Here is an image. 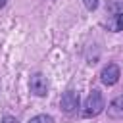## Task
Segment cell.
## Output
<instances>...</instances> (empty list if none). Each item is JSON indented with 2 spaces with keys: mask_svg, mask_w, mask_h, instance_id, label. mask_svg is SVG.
<instances>
[{
  "mask_svg": "<svg viewBox=\"0 0 123 123\" xmlns=\"http://www.w3.org/2000/svg\"><path fill=\"white\" fill-rule=\"evenodd\" d=\"M100 77H102V83H104V85L111 86V85H115V83L119 81V67H117L115 63H108V65L102 69Z\"/></svg>",
  "mask_w": 123,
  "mask_h": 123,
  "instance_id": "obj_4",
  "label": "cell"
},
{
  "mask_svg": "<svg viewBox=\"0 0 123 123\" xmlns=\"http://www.w3.org/2000/svg\"><path fill=\"white\" fill-rule=\"evenodd\" d=\"M77 108H79V94L75 90H67L62 96V110L65 113H75Z\"/></svg>",
  "mask_w": 123,
  "mask_h": 123,
  "instance_id": "obj_3",
  "label": "cell"
},
{
  "mask_svg": "<svg viewBox=\"0 0 123 123\" xmlns=\"http://www.w3.org/2000/svg\"><path fill=\"white\" fill-rule=\"evenodd\" d=\"M108 115L113 119H121L123 117V96H117L110 106H108Z\"/></svg>",
  "mask_w": 123,
  "mask_h": 123,
  "instance_id": "obj_5",
  "label": "cell"
},
{
  "mask_svg": "<svg viewBox=\"0 0 123 123\" xmlns=\"http://www.w3.org/2000/svg\"><path fill=\"white\" fill-rule=\"evenodd\" d=\"M2 123H17V121H15L13 117H4V121H2Z\"/></svg>",
  "mask_w": 123,
  "mask_h": 123,
  "instance_id": "obj_9",
  "label": "cell"
},
{
  "mask_svg": "<svg viewBox=\"0 0 123 123\" xmlns=\"http://www.w3.org/2000/svg\"><path fill=\"white\" fill-rule=\"evenodd\" d=\"M4 4H6V0H0V8H2V6H4Z\"/></svg>",
  "mask_w": 123,
  "mask_h": 123,
  "instance_id": "obj_10",
  "label": "cell"
},
{
  "mask_svg": "<svg viewBox=\"0 0 123 123\" xmlns=\"http://www.w3.org/2000/svg\"><path fill=\"white\" fill-rule=\"evenodd\" d=\"M83 4H85L88 10H94V8L98 6V0H83Z\"/></svg>",
  "mask_w": 123,
  "mask_h": 123,
  "instance_id": "obj_8",
  "label": "cell"
},
{
  "mask_svg": "<svg viewBox=\"0 0 123 123\" xmlns=\"http://www.w3.org/2000/svg\"><path fill=\"white\" fill-rule=\"evenodd\" d=\"M29 86H31V92L37 96H44L48 92V81L42 73H35L29 81Z\"/></svg>",
  "mask_w": 123,
  "mask_h": 123,
  "instance_id": "obj_2",
  "label": "cell"
},
{
  "mask_svg": "<svg viewBox=\"0 0 123 123\" xmlns=\"http://www.w3.org/2000/svg\"><path fill=\"white\" fill-rule=\"evenodd\" d=\"M29 123H54V119H52L50 115H37V117H33Z\"/></svg>",
  "mask_w": 123,
  "mask_h": 123,
  "instance_id": "obj_7",
  "label": "cell"
},
{
  "mask_svg": "<svg viewBox=\"0 0 123 123\" xmlns=\"http://www.w3.org/2000/svg\"><path fill=\"white\" fill-rule=\"evenodd\" d=\"M108 29H110V31H123V12L115 13V15L108 21Z\"/></svg>",
  "mask_w": 123,
  "mask_h": 123,
  "instance_id": "obj_6",
  "label": "cell"
},
{
  "mask_svg": "<svg viewBox=\"0 0 123 123\" xmlns=\"http://www.w3.org/2000/svg\"><path fill=\"white\" fill-rule=\"evenodd\" d=\"M104 110V96L100 94V90H92L85 102V110H83V115L85 117H94L98 115L100 111Z\"/></svg>",
  "mask_w": 123,
  "mask_h": 123,
  "instance_id": "obj_1",
  "label": "cell"
}]
</instances>
